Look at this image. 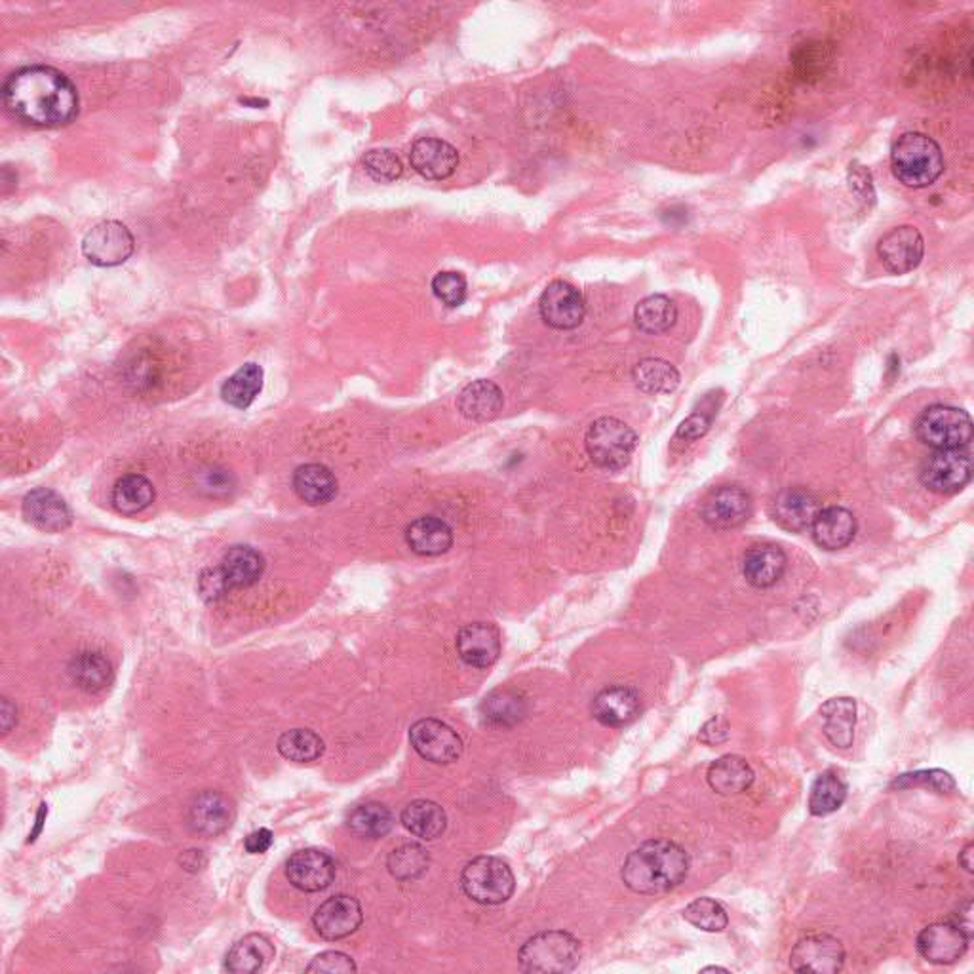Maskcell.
Wrapping results in <instances>:
<instances>
[{"label":"cell","instance_id":"obj_1","mask_svg":"<svg viewBox=\"0 0 974 974\" xmlns=\"http://www.w3.org/2000/svg\"><path fill=\"white\" fill-rule=\"evenodd\" d=\"M2 101L15 121L35 128H58L79 115V92L71 79L50 65H30L12 72Z\"/></svg>","mask_w":974,"mask_h":974},{"label":"cell","instance_id":"obj_2","mask_svg":"<svg viewBox=\"0 0 974 974\" xmlns=\"http://www.w3.org/2000/svg\"><path fill=\"white\" fill-rule=\"evenodd\" d=\"M689 867L691 859L683 847L670 839H652L626 857L621 877L638 895H662L686 880Z\"/></svg>","mask_w":974,"mask_h":974},{"label":"cell","instance_id":"obj_3","mask_svg":"<svg viewBox=\"0 0 974 974\" xmlns=\"http://www.w3.org/2000/svg\"><path fill=\"white\" fill-rule=\"evenodd\" d=\"M944 152L932 137L906 132L891 149V168L896 180L910 189L931 186L944 172Z\"/></svg>","mask_w":974,"mask_h":974},{"label":"cell","instance_id":"obj_4","mask_svg":"<svg viewBox=\"0 0 974 974\" xmlns=\"http://www.w3.org/2000/svg\"><path fill=\"white\" fill-rule=\"evenodd\" d=\"M579 940L566 931H545L531 937L518 953L525 973H571L579 967Z\"/></svg>","mask_w":974,"mask_h":974},{"label":"cell","instance_id":"obj_5","mask_svg":"<svg viewBox=\"0 0 974 974\" xmlns=\"http://www.w3.org/2000/svg\"><path fill=\"white\" fill-rule=\"evenodd\" d=\"M638 434L615 417H602L590 424L585 437L588 457L605 471H621L631 463Z\"/></svg>","mask_w":974,"mask_h":974},{"label":"cell","instance_id":"obj_6","mask_svg":"<svg viewBox=\"0 0 974 974\" xmlns=\"http://www.w3.org/2000/svg\"><path fill=\"white\" fill-rule=\"evenodd\" d=\"M916 434L932 450L967 448L973 440V421L965 409L935 404L917 417Z\"/></svg>","mask_w":974,"mask_h":974},{"label":"cell","instance_id":"obj_7","mask_svg":"<svg viewBox=\"0 0 974 974\" xmlns=\"http://www.w3.org/2000/svg\"><path fill=\"white\" fill-rule=\"evenodd\" d=\"M514 874L505 860L478 857L466 864L461 874V887L468 898L484 906L507 903L514 893Z\"/></svg>","mask_w":974,"mask_h":974},{"label":"cell","instance_id":"obj_8","mask_svg":"<svg viewBox=\"0 0 974 974\" xmlns=\"http://www.w3.org/2000/svg\"><path fill=\"white\" fill-rule=\"evenodd\" d=\"M919 478L935 494H958L973 478V455L969 445L955 450H935L921 466Z\"/></svg>","mask_w":974,"mask_h":974},{"label":"cell","instance_id":"obj_9","mask_svg":"<svg viewBox=\"0 0 974 974\" xmlns=\"http://www.w3.org/2000/svg\"><path fill=\"white\" fill-rule=\"evenodd\" d=\"M134 250L136 238L124 223L115 219L98 223L82 238V253L92 265H122L132 258Z\"/></svg>","mask_w":974,"mask_h":974},{"label":"cell","instance_id":"obj_10","mask_svg":"<svg viewBox=\"0 0 974 974\" xmlns=\"http://www.w3.org/2000/svg\"><path fill=\"white\" fill-rule=\"evenodd\" d=\"M539 313L554 330H575L587 316V302L579 290L566 280H554L539 299Z\"/></svg>","mask_w":974,"mask_h":974},{"label":"cell","instance_id":"obj_11","mask_svg":"<svg viewBox=\"0 0 974 974\" xmlns=\"http://www.w3.org/2000/svg\"><path fill=\"white\" fill-rule=\"evenodd\" d=\"M846 965V948L830 935H811L800 940L790 953L795 973L838 974Z\"/></svg>","mask_w":974,"mask_h":974},{"label":"cell","instance_id":"obj_12","mask_svg":"<svg viewBox=\"0 0 974 974\" xmlns=\"http://www.w3.org/2000/svg\"><path fill=\"white\" fill-rule=\"evenodd\" d=\"M409 740L416 748V752L438 766H448L461 758L463 754V740L457 733L440 720H421L409 729Z\"/></svg>","mask_w":974,"mask_h":974},{"label":"cell","instance_id":"obj_13","mask_svg":"<svg viewBox=\"0 0 974 974\" xmlns=\"http://www.w3.org/2000/svg\"><path fill=\"white\" fill-rule=\"evenodd\" d=\"M820 510L823 505L818 501L817 495L807 487H784L774 495L773 501L769 505V517L773 518V522L782 530L802 533L811 530Z\"/></svg>","mask_w":974,"mask_h":974},{"label":"cell","instance_id":"obj_14","mask_svg":"<svg viewBox=\"0 0 974 974\" xmlns=\"http://www.w3.org/2000/svg\"><path fill=\"white\" fill-rule=\"evenodd\" d=\"M754 502L745 487L722 486L702 502V520L714 530H735L752 517Z\"/></svg>","mask_w":974,"mask_h":974},{"label":"cell","instance_id":"obj_15","mask_svg":"<svg viewBox=\"0 0 974 974\" xmlns=\"http://www.w3.org/2000/svg\"><path fill=\"white\" fill-rule=\"evenodd\" d=\"M877 256L888 273L906 274L921 265L925 240L911 225H901L885 233L877 242Z\"/></svg>","mask_w":974,"mask_h":974},{"label":"cell","instance_id":"obj_16","mask_svg":"<svg viewBox=\"0 0 974 974\" xmlns=\"http://www.w3.org/2000/svg\"><path fill=\"white\" fill-rule=\"evenodd\" d=\"M969 939L958 925L939 921L917 935V952L932 965H952L967 952Z\"/></svg>","mask_w":974,"mask_h":974},{"label":"cell","instance_id":"obj_17","mask_svg":"<svg viewBox=\"0 0 974 974\" xmlns=\"http://www.w3.org/2000/svg\"><path fill=\"white\" fill-rule=\"evenodd\" d=\"M290 883L305 893H318L336 880V862L328 852L303 849L290 857L286 864Z\"/></svg>","mask_w":974,"mask_h":974},{"label":"cell","instance_id":"obj_18","mask_svg":"<svg viewBox=\"0 0 974 974\" xmlns=\"http://www.w3.org/2000/svg\"><path fill=\"white\" fill-rule=\"evenodd\" d=\"M409 162L421 178L444 181L452 178L458 166V152L453 145L437 137H421L411 145Z\"/></svg>","mask_w":974,"mask_h":974},{"label":"cell","instance_id":"obj_19","mask_svg":"<svg viewBox=\"0 0 974 974\" xmlns=\"http://www.w3.org/2000/svg\"><path fill=\"white\" fill-rule=\"evenodd\" d=\"M455 645L465 665L484 670L494 667L501 655V634L494 624H466L458 631Z\"/></svg>","mask_w":974,"mask_h":974},{"label":"cell","instance_id":"obj_20","mask_svg":"<svg viewBox=\"0 0 974 974\" xmlns=\"http://www.w3.org/2000/svg\"><path fill=\"white\" fill-rule=\"evenodd\" d=\"M315 929L322 939L341 940L349 937L362 925V908L352 896H331L320 904L313 917Z\"/></svg>","mask_w":974,"mask_h":974},{"label":"cell","instance_id":"obj_21","mask_svg":"<svg viewBox=\"0 0 974 974\" xmlns=\"http://www.w3.org/2000/svg\"><path fill=\"white\" fill-rule=\"evenodd\" d=\"M23 517L36 530L46 533H61L72 523L71 509L67 507L64 497L46 487L33 489L23 499Z\"/></svg>","mask_w":974,"mask_h":974},{"label":"cell","instance_id":"obj_22","mask_svg":"<svg viewBox=\"0 0 974 974\" xmlns=\"http://www.w3.org/2000/svg\"><path fill=\"white\" fill-rule=\"evenodd\" d=\"M789 556L774 543H761L746 551L743 575L754 588H771L786 574Z\"/></svg>","mask_w":974,"mask_h":974},{"label":"cell","instance_id":"obj_23","mask_svg":"<svg viewBox=\"0 0 974 974\" xmlns=\"http://www.w3.org/2000/svg\"><path fill=\"white\" fill-rule=\"evenodd\" d=\"M642 712L638 691L624 686L603 689L592 701V716L605 727L631 725Z\"/></svg>","mask_w":974,"mask_h":974},{"label":"cell","instance_id":"obj_24","mask_svg":"<svg viewBox=\"0 0 974 974\" xmlns=\"http://www.w3.org/2000/svg\"><path fill=\"white\" fill-rule=\"evenodd\" d=\"M186 818L194 834L204 838H215L229 828L233 807L225 795L206 790L194 797Z\"/></svg>","mask_w":974,"mask_h":974},{"label":"cell","instance_id":"obj_25","mask_svg":"<svg viewBox=\"0 0 974 974\" xmlns=\"http://www.w3.org/2000/svg\"><path fill=\"white\" fill-rule=\"evenodd\" d=\"M859 523L851 510L843 507H828L818 512L815 522L811 525L813 539L824 551H841L851 545L857 537Z\"/></svg>","mask_w":974,"mask_h":974},{"label":"cell","instance_id":"obj_26","mask_svg":"<svg viewBox=\"0 0 974 974\" xmlns=\"http://www.w3.org/2000/svg\"><path fill=\"white\" fill-rule=\"evenodd\" d=\"M502 390L495 385L494 381L478 380L466 385L463 393L458 395L457 408L461 416L466 417L468 421L484 423L491 421L499 416L502 409Z\"/></svg>","mask_w":974,"mask_h":974},{"label":"cell","instance_id":"obj_27","mask_svg":"<svg viewBox=\"0 0 974 974\" xmlns=\"http://www.w3.org/2000/svg\"><path fill=\"white\" fill-rule=\"evenodd\" d=\"M406 543L419 556H440L452 548L453 531L440 518H417L406 530Z\"/></svg>","mask_w":974,"mask_h":974},{"label":"cell","instance_id":"obj_28","mask_svg":"<svg viewBox=\"0 0 974 974\" xmlns=\"http://www.w3.org/2000/svg\"><path fill=\"white\" fill-rule=\"evenodd\" d=\"M273 942L263 935H248L230 948L225 960V969L229 973H259L274 960Z\"/></svg>","mask_w":974,"mask_h":974},{"label":"cell","instance_id":"obj_29","mask_svg":"<svg viewBox=\"0 0 974 974\" xmlns=\"http://www.w3.org/2000/svg\"><path fill=\"white\" fill-rule=\"evenodd\" d=\"M706 779L716 794L737 795L752 786L756 774L745 758L729 754L709 767Z\"/></svg>","mask_w":974,"mask_h":974},{"label":"cell","instance_id":"obj_30","mask_svg":"<svg viewBox=\"0 0 974 974\" xmlns=\"http://www.w3.org/2000/svg\"><path fill=\"white\" fill-rule=\"evenodd\" d=\"M292 484H294L297 497L310 507L328 505L337 495L336 476L328 466L316 465V463L295 468Z\"/></svg>","mask_w":974,"mask_h":974},{"label":"cell","instance_id":"obj_31","mask_svg":"<svg viewBox=\"0 0 974 974\" xmlns=\"http://www.w3.org/2000/svg\"><path fill=\"white\" fill-rule=\"evenodd\" d=\"M824 717V735L831 745L841 750L851 748L857 725V702L849 696L830 699L820 709Z\"/></svg>","mask_w":974,"mask_h":974},{"label":"cell","instance_id":"obj_32","mask_svg":"<svg viewBox=\"0 0 974 974\" xmlns=\"http://www.w3.org/2000/svg\"><path fill=\"white\" fill-rule=\"evenodd\" d=\"M222 571L229 580L230 588H248L261 579L265 571V558L251 546H230L223 556Z\"/></svg>","mask_w":974,"mask_h":974},{"label":"cell","instance_id":"obj_33","mask_svg":"<svg viewBox=\"0 0 974 974\" xmlns=\"http://www.w3.org/2000/svg\"><path fill=\"white\" fill-rule=\"evenodd\" d=\"M69 673L77 688L87 693H100L115 678L111 660L100 652L79 653L69 665Z\"/></svg>","mask_w":974,"mask_h":974},{"label":"cell","instance_id":"obj_34","mask_svg":"<svg viewBox=\"0 0 974 974\" xmlns=\"http://www.w3.org/2000/svg\"><path fill=\"white\" fill-rule=\"evenodd\" d=\"M155 501V487L141 474H126L116 480L111 494V502L116 512L124 517H134L151 507Z\"/></svg>","mask_w":974,"mask_h":974},{"label":"cell","instance_id":"obj_35","mask_svg":"<svg viewBox=\"0 0 974 974\" xmlns=\"http://www.w3.org/2000/svg\"><path fill=\"white\" fill-rule=\"evenodd\" d=\"M263 377H265V373H263L261 365L253 364V362L244 364L230 375L229 380L223 383V401H227L229 406L237 409L250 408L263 388Z\"/></svg>","mask_w":974,"mask_h":974},{"label":"cell","instance_id":"obj_36","mask_svg":"<svg viewBox=\"0 0 974 974\" xmlns=\"http://www.w3.org/2000/svg\"><path fill=\"white\" fill-rule=\"evenodd\" d=\"M632 380L645 395H670L680 387V372L667 360L645 359L634 365Z\"/></svg>","mask_w":974,"mask_h":974},{"label":"cell","instance_id":"obj_37","mask_svg":"<svg viewBox=\"0 0 974 974\" xmlns=\"http://www.w3.org/2000/svg\"><path fill=\"white\" fill-rule=\"evenodd\" d=\"M401 824L417 838L432 841L444 834L448 818L438 803L417 800L401 811Z\"/></svg>","mask_w":974,"mask_h":974},{"label":"cell","instance_id":"obj_38","mask_svg":"<svg viewBox=\"0 0 974 974\" xmlns=\"http://www.w3.org/2000/svg\"><path fill=\"white\" fill-rule=\"evenodd\" d=\"M678 320V307L667 295H649L634 308V322L649 336L670 330Z\"/></svg>","mask_w":974,"mask_h":974},{"label":"cell","instance_id":"obj_39","mask_svg":"<svg viewBox=\"0 0 974 974\" xmlns=\"http://www.w3.org/2000/svg\"><path fill=\"white\" fill-rule=\"evenodd\" d=\"M847 782L838 771H824L813 782L809 794V813L813 817H826L836 811L847 800Z\"/></svg>","mask_w":974,"mask_h":974},{"label":"cell","instance_id":"obj_40","mask_svg":"<svg viewBox=\"0 0 974 974\" xmlns=\"http://www.w3.org/2000/svg\"><path fill=\"white\" fill-rule=\"evenodd\" d=\"M349 828L359 838L377 839L387 836L393 830V813L383 803H364L351 811L349 815Z\"/></svg>","mask_w":974,"mask_h":974},{"label":"cell","instance_id":"obj_41","mask_svg":"<svg viewBox=\"0 0 974 974\" xmlns=\"http://www.w3.org/2000/svg\"><path fill=\"white\" fill-rule=\"evenodd\" d=\"M324 740L310 729L286 730L279 738V752L295 763H310L324 754Z\"/></svg>","mask_w":974,"mask_h":974},{"label":"cell","instance_id":"obj_42","mask_svg":"<svg viewBox=\"0 0 974 974\" xmlns=\"http://www.w3.org/2000/svg\"><path fill=\"white\" fill-rule=\"evenodd\" d=\"M429 851L419 843H406L388 854L387 868L393 877L400 882H411L427 872Z\"/></svg>","mask_w":974,"mask_h":974},{"label":"cell","instance_id":"obj_43","mask_svg":"<svg viewBox=\"0 0 974 974\" xmlns=\"http://www.w3.org/2000/svg\"><path fill=\"white\" fill-rule=\"evenodd\" d=\"M683 919L696 929L706 932H722L729 924V917H727L724 906L716 903L714 898H706V896L696 898L689 904L688 908L683 910Z\"/></svg>","mask_w":974,"mask_h":974},{"label":"cell","instance_id":"obj_44","mask_svg":"<svg viewBox=\"0 0 974 974\" xmlns=\"http://www.w3.org/2000/svg\"><path fill=\"white\" fill-rule=\"evenodd\" d=\"M482 714L491 724H517L523 717V701L509 691H497L494 695L486 696L482 704Z\"/></svg>","mask_w":974,"mask_h":974},{"label":"cell","instance_id":"obj_45","mask_svg":"<svg viewBox=\"0 0 974 974\" xmlns=\"http://www.w3.org/2000/svg\"><path fill=\"white\" fill-rule=\"evenodd\" d=\"M891 786L896 790L927 789L939 794H950L955 790V781L952 774L945 773L942 769H925L901 774Z\"/></svg>","mask_w":974,"mask_h":974},{"label":"cell","instance_id":"obj_46","mask_svg":"<svg viewBox=\"0 0 974 974\" xmlns=\"http://www.w3.org/2000/svg\"><path fill=\"white\" fill-rule=\"evenodd\" d=\"M362 165H364L365 173L380 183H393V181L400 180L401 173H404L400 157L390 149H372V151L365 152Z\"/></svg>","mask_w":974,"mask_h":974},{"label":"cell","instance_id":"obj_47","mask_svg":"<svg viewBox=\"0 0 974 974\" xmlns=\"http://www.w3.org/2000/svg\"><path fill=\"white\" fill-rule=\"evenodd\" d=\"M466 279L457 271H442L432 279V294L437 295L438 302L444 303L445 307L457 308L465 303Z\"/></svg>","mask_w":974,"mask_h":974},{"label":"cell","instance_id":"obj_48","mask_svg":"<svg viewBox=\"0 0 974 974\" xmlns=\"http://www.w3.org/2000/svg\"><path fill=\"white\" fill-rule=\"evenodd\" d=\"M307 973L343 974L356 973L354 961L343 952H324L316 955L307 967Z\"/></svg>","mask_w":974,"mask_h":974},{"label":"cell","instance_id":"obj_49","mask_svg":"<svg viewBox=\"0 0 974 974\" xmlns=\"http://www.w3.org/2000/svg\"><path fill=\"white\" fill-rule=\"evenodd\" d=\"M230 590L229 580L223 575L222 567L206 569L199 577V592L208 603L219 602Z\"/></svg>","mask_w":974,"mask_h":974},{"label":"cell","instance_id":"obj_50","mask_svg":"<svg viewBox=\"0 0 974 974\" xmlns=\"http://www.w3.org/2000/svg\"><path fill=\"white\" fill-rule=\"evenodd\" d=\"M710 424H712V417H706L704 414H693V416L680 424V429L676 430V438L673 440L676 442L678 440H681V442H695V440L709 432Z\"/></svg>","mask_w":974,"mask_h":974},{"label":"cell","instance_id":"obj_51","mask_svg":"<svg viewBox=\"0 0 974 974\" xmlns=\"http://www.w3.org/2000/svg\"><path fill=\"white\" fill-rule=\"evenodd\" d=\"M849 186L851 191L859 194L860 199H870L874 201V186H872V175L864 166L859 162H852L849 166Z\"/></svg>","mask_w":974,"mask_h":974},{"label":"cell","instance_id":"obj_52","mask_svg":"<svg viewBox=\"0 0 974 974\" xmlns=\"http://www.w3.org/2000/svg\"><path fill=\"white\" fill-rule=\"evenodd\" d=\"M699 738H701L704 745H722V743H725V740L729 738V725H727V722H725L722 716L712 717L709 724L702 727Z\"/></svg>","mask_w":974,"mask_h":974},{"label":"cell","instance_id":"obj_53","mask_svg":"<svg viewBox=\"0 0 974 974\" xmlns=\"http://www.w3.org/2000/svg\"><path fill=\"white\" fill-rule=\"evenodd\" d=\"M273 841V831L261 828V830L251 831L250 836L244 841V847H246V851L250 852V854H261V852H267L271 849Z\"/></svg>","mask_w":974,"mask_h":974},{"label":"cell","instance_id":"obj_54","mask_svg":"<svg viewBox=\"0 0 974 974\" xmlns=\"http://www.w3.org/2000/svg\"><path fill=\"white\" fill-rule=\"evenodd\" d=\"M950 921H952L953 925H958L961 931L967 935L969 939H973V901L969 898V901H965V903L961 904L960 910L955 911V914L950 917Z\"/></svg>","mask_w":974,"mask_h":974},{"label":"cell","instance_id":"obj_55","mask_svg":"<svg viewBox=\"0 0 974 974\" xmlns=\"http://www.w3.org/2000/svg\"><path fill=\"white\" fill-rule=\"evenodd\" d=\"M15 720H18V716H15L14 704L8 701V699H4V701H2V730H4V733H10V729L15 725Z\"/></svg>","mask_w":974,"mask_h":974},{"label":"cell","instance_id":"obj_56","mask_svg":"<svg viewBox=\"0 0 974 974\" xmlns=\"http://www.w3.org/2000/svg\"><path fill=\"white\" fill-rule=\"evenodd\" d=\"M973 851H974L973 843H969V846L965 847V849H963V851L960 852L961 868H963V870H965V872H969V874H971V872H973Z\"/></svg>","mask_w":974,"mask_h":974},{"label":"cell","instance_id":"obj_57","mask_svg":"<svg viewBox=\"0 0 974 974\" xmlns=\"http://www.w3.org/2000/svg\"><path fill=\"white\" fill-rule=\"evenodd\" d=\"M46 815H48V809H46V805H41V811H38V815H36L35 830H33V834H31L30 836V843H33V841H35L36 839V836H38V834H41V830H43V823L44 818H46Z\"/></svg>","mask_w":974,"mask_h":974},{"label":"cell","instance_id":"obj_58","mask_svg":"<svg viewBox=\"0 0 974 974\" xmlns=\"http://www.w3.org/2000/svg\"><path fill=\"white\" fill-rule=\"evenodd\" d=\"M702 971H704V973H710V971H722V973H729V971H727V969H724V967H706V969H702Z\"/></svg>","mask_w":974,"mask_h":974}]
</instances>
